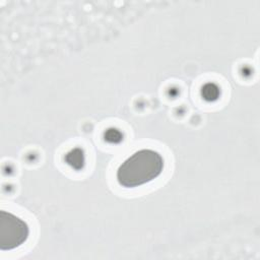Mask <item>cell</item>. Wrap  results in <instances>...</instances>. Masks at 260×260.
Here are the masks:
<instances>
[{
  "label": "cell",
  "mask_w": 260,
  "mask_h": 260,
  "mask_svg": "<svg viewBox=\"0 0 260 260\" xmlns=\"http://www.w3.org/2000/svg\"><path fill=\"white\" fill-rule=\"evenodd\" d=\"M164 158L152 149H141L124 160L117 170V181L125 188H134L157 178L164 170Z\"/></svg>",
  "instance_id": "cell-1"
},
{
  "label": "cell",
  "mask_w": 260,
  "mask_h": 260,
  "mask_svg": "<svg viewBox=\"0 0 260 260\" xmlns=\"http://www.w3.org/2000/svg\"><path fill=\"white\" fill-rule=\"evenodd\" d=\"M29 230L24 220L16 215L0 211V249L13 250L22 245L28 238Z\"/></svg>",
  "instance_id": "cell-2"
},
{
  "label": "cell",
  "mask_w": 260,
  "mask_h": 260,
  "mask_svg": "<svg viewBox=\"0 0 260 260\" xmlns=\"http://www.w3.org/2000/svg\"><path fill=\"white\" fill-rule=\"evenodd\" d=\"M76 151H77V149L72 150L70 153H68V155L66 156V160L72 167L78 169V168H80L82 166L83 156H82V153L80 151H78V153H76Z\"/></svg>",
  "instance_id": "cell-3"
},
{
  "label": "cell",
  "mask_w": 260,
  "mask_h": 260,
  "mask_svg": "<svg viewBox=\"0 0 260 260\" xmlns=\"http://www.w3.org/2000/svg\"><path fill=\"white\" fill-rule=\"evenodd\" d=\"M218 93H219L218 88L215 85H213V84H206L202 88V94H203L204 99L209 100V101L217 99Z\"/></svg>",
  "instance_id": "cell-4"
}]
</instances>
